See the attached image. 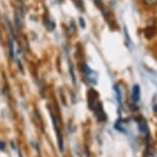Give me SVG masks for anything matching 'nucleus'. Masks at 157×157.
Wrapping results in <instances>:
<instances>
[{"instance_id":"1","label":"nucleus","mask_w":157,"mask_h":157,"mask_svg":"<svg viewBox=\"0 0 157 157\" xmlns=\"http://www.w3.org/2000/svg\"><path fill=\"white\" fill-rule=\"evenodd\" d=\"M52 123H54V127L56 129V132H57V137H58V143H59V149H60L61 152H63L64 150V140H63V135H62L61 130H60V123H59L58 118L55 116V115L52 114Z\"/></svg>"},{"instance_id":"2","label":"nucleus","mask_w":157,"mask_h":157,"mask_svg":"<svg viewBox=\"0 0 157 157\" xmlns=\"http://www.w3.org/2000/svg\"><path fill=\"white\" fill-rule=\"evenodd\" d=\"M94 113H96L97 117L99 118V120H106V115L104 114L103 107H102V105H101V103L99 102L94 106Z\"/></svg>"},{"instance_id":"3","label":"nucleus","mask_w":157,"mask_h":157,"mask_svg":"<svg viewBox=\"0 0 157 157\" xmlns=\"http://www.w3.org/2000/svg\"><path fill=\"white\" fill-rule=\"evenodd\" d=\"M139 130L142 132V134L146 135L147 137V140H149V136H150V132H149V128H148V125L146 123L145 120H142L139 122Z\"/></svg>"},{"instance_id":"4","label":"nucleus","mask_w":157,"mask_h":157,"mask_svg":"<svg viewBox=\"0 0 157 157\" xmlns=\"http://www.w3.org/2000/svg\"><path fill=\"white\" fill-rule=\"evenodd\" d=\"M140 94H141V91H140V86L138 84L134 85L132 87V102L135 104L139 102L140 100Z\"/></svg>"},{"instance_id":"5","label":"nucleus","mask_w":157,"mask_h":157,"mask_svg":"<svg viewBox=\"0 0 157 157\" xmlns=\"http://www.w3.org/2000/svg\"><path fill=\"white\" fill-rule=\"evenodd\" d=\"M14 22H16V25H17V28L21 29L23 27V19H22V17L19 14L17 11H16V13H14Z\"/></svg>"},{"instance_id":"6","label":"nucleus","mask_w":157,"mask_h":157,"mask_svg":"<svg viewBox=\"0 0 157 157\" xmlns=\"http://www.w3.org/2000/svg\"><path fill=\"white\" fill-rule=\"evenodd\" d=\"M45 25H46V27L48 30H55V28H56V25H55V22L54 21H52V20H46L45 21Z\"/></svg>"},{"instance_id":"7","label":"nucleus","mask_w":157,"mask_h":157,"mask_svg":"<svg viewBox=\"0 0 157 157\" xmlns=\"http://www.w3.org/2000/svg\"><path fill=\"white\" fill-rule=\"evenodd\" d=\"M144 3L147 6H154L157 4V0H144Z\"/></svg>"},{"instance_id":"8","label":"nucleus","mask_w":157,"mask_h":157,"mask_svg":"<svg viewBox=\"0 0 157 157\" xmlns=\"http://www.w3.org/2000/svg\"><path fill=\"white\" fill-rule=\"evenodd\" d=\"M8 45H10V57L11 58H14V49H13V43L10 41V43H8Z\"/></svg>"},{"instance_id":"9","label":"nucleus","mask_w":157,"mask_h":157,"mask_svg":"<svg viewBox=\"0 0 157 157\" xmlns=\"http://www.w3.org/2000/svg\"><path fill=\"white\" fill-rule=\"evenodd\" d=\"M5 149V143L4 142H2V141H0V150H4Z\"/></svg>"},{"instance_id":"10","label":"nucleus","mask_w":157,"mask_h":157,"mask_svg":"<svg viewBox=\"0 0 157 157\" xmlns=\"http://www.w3.org/2000/svg\"><path fill=\"white\" fill-rule=\"evenodd\" d=\"M80 25L82 28H84V22H83V19H80Z\"/></svg>"},{"instance_id":"11","label":"nucleus","mask_w":157,"mask_h":157,"mask_svg":"<svg viewBox=\"0 0 157 157\" xmlns=\"http://www.w3.org/2000/svg\"><path fill=\"white\" fill-rule=\"evenodd\" d=\"M102 1H103V0H94V2H96L97 4H100V3H101V2H102Z\"/></svg>"},{"instance_id":"12","label":"nucleus","mask_w":157,"mask_h":157,"mask_svg":"<svg viewBox=\"0 0 157 157\" xmlns=\"http://www.w3.org/2000/svg\"><path fill=\"white\" fill-rule=\"evenodd\" d=\"M154 111H155L156 113H157V105H155V106H154Z\"/></svg>"}]
</instances>
